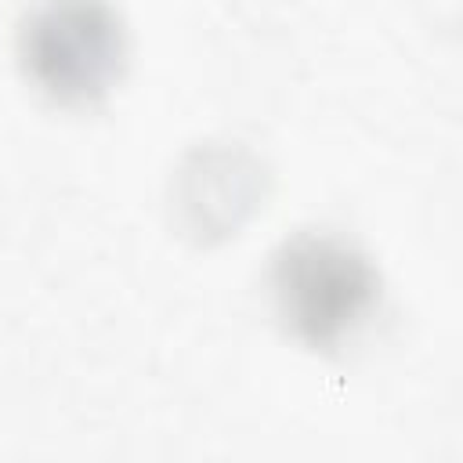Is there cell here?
I'll return each instance as SVG.
<instances>
[{
  "instance_id": "obj_1",
  "label": "cell",
  "mask_w": 463,
  "mask_h": 463,
  "mask_svg": "<svg viewBox=\"0 0 463 463\" xmlns=\"http://www.w3.org/2000/svg\"><path fill=\"white\" fill-rule=\"evenodd\" d=\"M18 54L54 101L90 105L119 80L127 43L109 0H36L22 18Z\"/></svg>"
},
{
  "instance_id": "obj_2",
  "label": "cell",
  "mask_w": 463,
  "mask_h": 463,
  "mask_svg": "<svg viewBox=\"0 0 463 463\" xmlns=\"http://www.w3.org/2000/svg\"><path fill=\"white\" fill-rule=\"evenodd\" d=\"M275 297L297 336L336 347L373 307L376 271L333 235H300L286 242L275 264Z\"/></svg>"
}]
</instances>
